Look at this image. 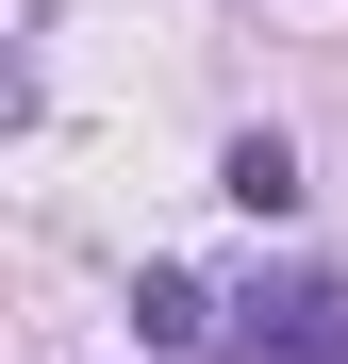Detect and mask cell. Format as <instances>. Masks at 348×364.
<instances>
[{"label": "cell", "mask_w": 348, "mask_h": 364, "mask_svg": "<svg viewBox=\"0 0 348 364\" xmlns=\"http://www.w3.org/2000/svg\"><path fill=\"white\" fill-rule=\"evenodd\" d=\"M216 199L232 215H299V149H282V133H232L216 149Z\"/></svg>", "instance_id": "obj_3"}, {"label": "cell", "mask_w": 348, "mask_h": 364, "mask_svg": "<svg viewBox=\"0 0 348 364\" xmlns=\"http://www.w3.org/2000/svg\"><path fill=\"white\" fill-rule=\"evenodd\" d=\"M133 331L149 348H232V298H199L183 265H133Z\"/></svg>", "instance_id": "obj_2"}, {"label": "cell", "mask_w": 348, "mask_h": 364, "mask_svg": "<svg viewBox=\"0 0 348 364\" xmlns=\"http://www.w3.org/2000/svg\"><path fill=\"white\" fill-rule=\"evenodd\" d=\"M232 364H348V265H265L232 298Z\"/></svg>", "instance_id": "obj_1"}]
</instances>
